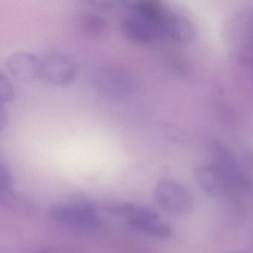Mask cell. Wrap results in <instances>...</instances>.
<instances>
[{
    "label": "cell",
    "instance_id": "1",
    "mask_svg": "<svg viewBox=\"0 0 253 253\" xmlns=\"http://www.w3.org/2000/svg\"><path fill=\"white\" fill-rule=\"evenodd\" d=\"M93 84L97 92L108 100L128 97L135 88V80L126 68L116 64H106L94 72Z\"/></svg>",
    "mask_w": 253,
    "mask_h": 253
},
{
    "label": "cell",
    "instance_id": "2",
    "mask_svg": "<svg viewBox=\"0 0 253 253\" xmlns=\"http://www.w3.org/2000/svg\"><path fill=\"white\" fill-rule=\"evenodd\" d=\"M171 13L161 20H154L131 9L122 23L124 35L131 42L146 45L160 38H167Z\"/></svg>",
    "mask_w": 253,
    "mask_h": 253
},
{
    "label": "cell",
    "instance_id": "3",
    "mask_svg": "<svg viewBox=\"0 0 253 253\" xmlns=\"http://www.w3.org/2000/svg\"><path fill=\"white\" fill-rule=\"evenodd\" d=\"M50 215L58 223L75 229H95L101 223L97 209L88 203L56 204L50 210Z\"/></svg>",
    "mask_w": 253,
    "mask_h": 253
},
{
    "label": "cell",
    "instance_id": "4",
    "mask_svg": "<svg viewBox=\"0 0 253 253\" xmlns=\"http://www.w3.org/2000/svg\"><path fill=\"white\" fill-rule=\"evenodd\" d=\"M76 75V63L68 54L53 51L41 57L39 80L42 82L65 86L73 82Z\"/></svg>",
    "mask_w": 253,
    "mask_h": 253
},
{
    "label": "cell",
    "instance_id": "5",
    "mask_svg": "<svg viewBox=\"0 0 253 253\" xmlns=\"http://www.w3.org/2000/svg\"><path fill=\"white\" fill-rule=\"evenodd\" d=\"M214 163L227 182L231 192H251L253 183L240 166L234 154L221 145L211 148Z\"/></svg>",
    "mask_w": 253,
    "mask_h": 253
},
{
    "label": "cell",
    "instance_id": "6",
    "mask_svg": "<svg viewBox=\"0 0 253 253\" xmlns=\"http://www.w3.org/2000/svg\"><path fill=\"white\" fill-rule=\"evenodd\" d=\"M157 203L166 212L173 215L187 214L192 208V198L189 191L180 183L163 179L155 189Z\"/></svg>",
    "mask_w": 253,
    "mask_h": 253
},
{
    "label": "cell",
    "instance_id": "7",
    "mask_svg": "<svg viewBox=\"0 0 253 253\" xmlns=\"http://www.w3.org/2000/svg\"><path fill=\"white\" fill-rule=\"evenodd\" d=\"M41 57L27 51H17L6 60V68L10 75L23 82L39 80Z\"/></svg>",
    "mask_w": 253,
    "mask_h": 253
},
{
    "label": "cell",
    "instance_id": "8",
    "mask_svg": "<svg viewBox=\"0 0 253 253\" xmlns=\"http://www.w3.org/2000/svg\"><path fill=\"white\" fill-rule=\"evenodd\" d=\"M195 177L203 192L209 196L217 198L231 192L227 182L214 164L198 167Z\"/></svg>",
    "mask_w": 253,
    "mask_h": 253
},
{
    "label": "cell",
    "instance_id": "9",
    "mask_svg": "<svg viewBox=\"0 0 253 253\" xmlns=\"http://www.w3.org/2000/svg\"><path fill=\"white\" fill-rule=\"evenodd\" d=\"M130 227L143 233L161 238H168L173 235L172 228L163 220L159 214L146 217L128 220Z\"/></svg>",
    "mask_w": 253,
    "mask_h": 253
},
{
    "label": "cell",
    "instance_id": "10",
    "mask_svg": "<svg viewBox=\"0 0 253 253\" xmlns=\"http://www.w3.org/2000/svg\"><path fill=\"white\" fill-rule=\"evenodd\" d=\"M106 208L113 215L126 217L128 220L146 218L158 214L149 207L130 202L110 203Z\"/></svg>",
    "mask_w": 253,
    "mask_h": 253
},
{
    "label": "cell",
    "instance_id": "11",
    "mask_svg": "<svg viewBox=\"0 0 253 253\" xmlns=\"http://www.w3.org/2000/svg\"><path fill=\"white\" fill-rule=\"evenodd\" d=\"M107 23L97 14L85 13L80 17L79 26L81 32L91 38H97L106 32Z\"/></svg>",
    "mask_w": 253,
    "mask_h": 253
},
{
    "label": "cell",
    "instance_id": "12",
    "mask_svg": "<svg viewBox=\"0 0 253 253\" xmlns=\"http://www.w3.org/2000/svg\"><path fill=\"white\" fill-rule=\"evenodd\" d=\"M1 201L2 204L17 211H28L32 210L30 201L26 199L23 195L15 193L12 190L1 193Z\"/></svg>",
    "mask_w": 253,
    "mask_h": 253
},
{
    "label": "cell",
    "instance_id": "13",
    "mask_svg": "<svg viewBox=\"0 0 253 253\" xmlns=\"http://www.w3.org/2000/svg\"><path fill=\"white\" fill-rule=\"evenodd\" d=\"M14 97V87L3 74L0 76V102L2 104L9 103Z\"/></svg>",
    "mask_w": 253,
    "mask_h": 253
},
{
    "label": "cell",
    "instance_id": "14",
    "mask_svg": "<svg viewBox=\"0 0 253 253\" xmlns=\"http://www.w3.org/2000/svg\"><path fill=\"white\" fill-rule=\"evenodd\" d=\"M13 186V177L9 169L1 164L0 165V193L11 190Z\"/></svg>",
    "mask_w": 253,
    "mask_h": 253
},
{
    "label": "cell",
    "instance_id": "15",
    "mask_svg": "<svg viewBox=\"0 0 253 253\" xmlns=\"http://www.w3.org/2000/svg\"><path fill=\"white\" fill-rule=\"evenodd\" d=\"M247 159H248L249 162L251 164L252 167H253V152H250L247 155Z\"/></svg>",
    "mask_w": 253,
    "mask_h": 253
},
{
    "label": "cell",
    "instance_id": "16",
    "mask_svg": "<svg viewBox=\"0 0 253 253\" xmlns=\"http://www.w3.org/2000/svg\"><path fill=\"white\" fill-rule=\"evenodd\" d=\"M49 253V252H43V251H42V252H38V253Z\"/></svg>",
    "mask_w": 253,
    "mask_h": 253
},
{
    "label": "cell",
    "instance_id": "17",
    "mask_svg": "<svg viewBox=\"0 0 253 253\" xmlns=\"http://www.w3.org/2000/svg\"></svg>",
    "mask_w": 253,
    "mask_h": 253
}]
</instances>
